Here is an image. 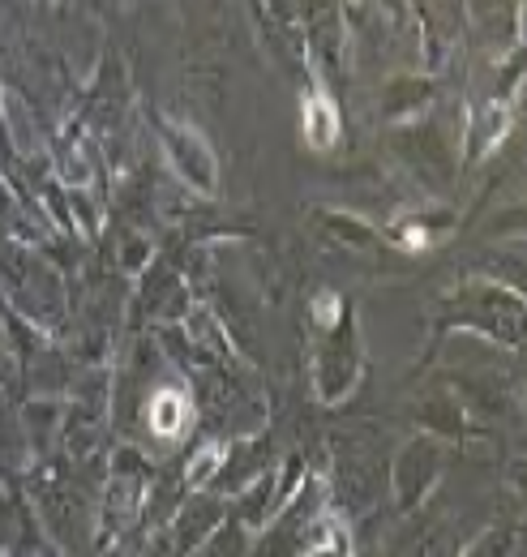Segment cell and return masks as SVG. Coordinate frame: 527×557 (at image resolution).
I'll list each match as a JSON object with an SVG mask.
<instances>
[{"mask_svg":"<svg viewBox=\"0 0 527 557\" xmlns=\"http://www.w3.org/2000/svg\"><path fill=\"white\" fill-rule=\"evenodd\" d=\"M335 133H339V120H335V112L326 108V99H309V108H305V138L313 146H330V142H335Z\"/></svg>","mask_w":527,"mask_h":557,"instance_id":"7a4b0ae2","label":"cell"},{"mask_svg":"<svg viewBox=\"0 0 527 557\" xmlns=\"http://www.w3.org/2000/svg\"><path fill=\"white\" fill-rule=\"evenodd\" d=\"M185 416H189L185 390H159V395L150 399V408H146V420H150V429H155L159 438H180Z\"/></svg>","mask_w":527,"mask_h":557,"instance_id":"6da1fadb","label":"cell"}]
</instances>
